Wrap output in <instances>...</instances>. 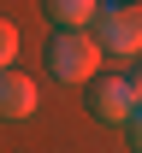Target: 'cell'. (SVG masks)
<instances>
[{"label": "cell", "mask_w": 142, "mask_h": 153, "mask_svg": "<svg viewBox=\"0 0 142 153\" xmlns=\"http://www.w3.org/2000/svg\"><path fill=\"white\" fill-rule=\"evenodd\" d=\"M41 12L53 18V30H89L101 0H41Z\"/></svg>", "instance_id": "5b68a950"}, {"label": "cell", "mask_w": 142, "mask_h": 153, "mask_svg": "<svg viewBox=\"0 0 142 153\" xmlns=\"http://www.w3.org/2000/svg\"><path fill=\"white\" fill-rule=\"evenodd\" d=\"M36 112V76H24V71H0V118L6 124H24V118Z\"/></svg>", "instance_id": "277c9868"}, {"label": "cell", "mask_w": 142, "mask_h": 153, "mask_svg": "<svg viewBox=\"0 0 142 153\" xmlns=\"http://www.w3.org/2000/svg\"><path fill=\"white\" fill-rule=\"evenodd\" d=\"M95 41L101 53H119V59H136L142 53V0H101L95 12Z\"/></svg>", "instance_id": "6da1fadb"}, {"label": "cell", "mask_w": 142, "mask_h": 153, "mask_svg": "<svg viewBox=\"0 0 142 153\" xmlns=\"http://www.w3.org/2000/svg\"><path fill=\"white\" fill-rule=\"evenodd\" d=\"M130 88H136V100H142V65H136V71H130Z\"/></svg>", "instance_id": "ba28073f"}, {"label": "cell", "mask_w": 142, "mask_h": 153, "mask_svg": "<svg viewBox=\"0 0 142 153\" xmlns=\"http://www.w3.org/2000/svg\"><path fill=\"white\" fill-rule=\"evenodd\" d=\"M95 65H101L95 30H53V41H47V71H53V82H89Z\"/></svg>", "instance_id": "7a4b0ae2"}, {"label": "cell", "mask_w": 142, "mask_h": 153, "mask_svg": "<svg viewBox=\"0 0 142 153\" xmlns=\"http://www.w3.org/2000/svg\"><path fill=\"white\" fill-rule=\"evenodd\" d=\"M12 59H18V30H12V24L0 18V71H6Z\"/></svg>", "instance_id": "8992f818"}, {"label": "cell", "mask_w": 142, "mask_h": 153, "mask_svg": "<svg viewBox=\"0 0 142 153\" xmlns=\"http://www.w3.org/2000/svg\"><path fill=\"white\" fill-rule=\"evenodd\" d=\"M124 130H130V153H142V106L130 112V124H124Z\"/></svg>", "instance_id": "52a82bcc"}, {"label": "cell", "mask_w": 142, "mask_h": 153, "mask_svg": "<svg viewBox=\"0 0 142 153\" xmlns=\"http://www.w3.org/2000/svg\"><path fill=\"white\" fill-rule=\"evenodd\" d=\"M142 100H136V88H130V76L124 71H113V76H89V112L101 118V124H130V112H136Z\"/></svg>", "instance_id": "3957f363"}]
</instances>
